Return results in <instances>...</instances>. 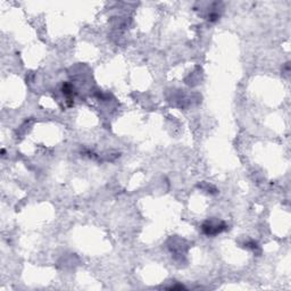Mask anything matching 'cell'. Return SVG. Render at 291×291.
<instances>
[{"label": "cell", "instance_id": "cell-1", "mask_svg": "<svg viewBox=\"0 0 291 291\" xmlns=\"http://www.w3.org/2000/svg\"><path fill=\"white\" fill-rule=\"evenodd\" d=\"M225 230H227V224H225L224 222H221V221L217 222L214 220L206 221L201 227V231L204 232L206 236H209V237L217 236L218 233L223 232L225 231Z\"/></svg>", "mask_w": 291, "mask_h": 291}]
</instances>
